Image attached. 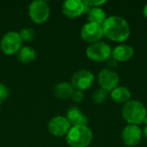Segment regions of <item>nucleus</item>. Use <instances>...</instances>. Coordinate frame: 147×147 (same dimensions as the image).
Masks as SVG:
<instances>
[{"instance_id": "10", "label": "nucleus", "mask_w": 147, "mask_h": 147, "mask_svg": "<svg viewBox=\"0 0 147 147\" xmlns=\"http://www.w3.org/2000/svg\"><path fill=\"white\" fill-rule=\"evenodd\" d=\"M71 124L66 117L58 115L50 120L48 122V131L51 134L57 137H61L69 132Z\"/></svg>"}, {"instance_id": "25", "label": "nucleus", "mask_w": 147, "mask_h": 147, "mask_svg": "<svg viewBox=\"0 0 147 147\" xmlns=\"http://www.w3.org/2000/svg\"><path fill=\"white\" fill-rule=\"evenodd\" d=\"M144 135H145V137L147 139V127H146V128L144 129Z\"/></svg>"}, {"instance_id": "13", "label": "nucleus", "mask_w": 147, "mask_h": 147, "mask_svg": "<svg viewBox=\"0 0 147 147\" xmlns=\"http://www.w3.org/2000/svg\"><path fill=\"white\" fill-rule=\"evenodd\" d=\"M66 119L73 126H86L88 122L87 117L78 107H71L67 110Z\"/></svg>"}, {"instance_id": "9", "label": "nucleus", "mask_w": 147, "mask_h": 147, "mask_svg": "<svg viewBox=\"0 0 147 147\" xmlns=\"http://www.w3.org/2000/svg\"><path fill=\"white\" fill-rule=\"evenodd\" d=\"M98 81L101 88L107 92H111L117 87L119 83L118 74L108 68L102 69L98 75Z\"/></svg>"}, {"instance_id": "16", "label": "nucleus", "mask_w": 147, "mask_h": 147, "mask_svg": "<svg viewBox=\"0 0 147 147\" xmlns=\"http://www.w3.org/2000/svg\"><path fill=\"white\" fill-rule=\"evenodd\" d=\"M36 53L34 48L31 47H22L16 52V58L17 59L23 64H29L35 59Z\"/></svg>"}, {"instance_id": "23", "label": "nucleus", "mask_w": 147, "mask_h": 147, "mask_svg": "<svg viewBox=\"0 0 147 147\" xmlns=\"http://www.w3.org/2000/svg\"><path fill=\"white\" fill-rule=\"evenodd\" d=\"M90 8L91 7H98L101 6L102 4L105 3L106 1L105 0H101V1H96V0H85L84 1Z\"/></svg>"}, {"instance_id": "14", "label": "nucleus", "mask_w": 147, "mask_h": 147, "mask_svg": "<svg viewBox=\"0 0 147 147\" xmlns=\"http://www.w3.org/2000/svg\"><path fill=\"white\" fill-rule=\"evenodd\" d=\"M134 54V50L131 46L120 45L117 46L112 52V56L117 61L124 62L130 59Z\"/></svg>"}, {"instance_id": "15", "label": "nucleus", "mask_w": 147, "mask_h": 147, "mask_svg": "<svg viewBox=\"0 0 147 147\" xmlns=\"http://www.w3.org/2000/svg\"><path fill=\"white\" fill-rule=\"evenodd\" d=\"M74 91V88L71 84L68 82H60L54 86L53 92L55 96L60 99H67L71 96Z\"/></svg>"}, {"instance_id": "2", "label": "nucleus", "mask_w": 147, "mask_h": 147, "mask_svg": "<svg viewBox=\"0 0 147 147\" xmlns=\"http://www.w3.org/2000/svg\"><path fill=\"white\" fill-rule=\"evenodd\" d=\"M65 140L69 146L88 147L93 140V134L87 126H73L67 133Z\"/></svg>"}, {"instance_id": "19", "label": "nucleus", "mask_w": 147, "mask_h": 147, "mask_svg": "<svg viewBox=\"0 0 147 147\" xmlns=\"http://www.w3.org/2000/svg\"><path fill=\"white\" fill-rule=\"evenodd\" d=\"M19 34L21 36L22 40L31 41L34 38L35 33H34V30L31 28H24L19 32Z\"/></svg>"}, {"instance_id": "8", "label": "nucleus", "mask_w": 147, "mask_h": 147, "mask_svg": "<svg viewBox=\"0 0 147 147\" xmlns=\"http://www.w3.org/2000/svg\"><path fill=\"white\" fill-rule=\"evenodd\" d=\"M81 38L88 43H95L98 41L103 35L102 27L99 24L88 22L84 24L80 32Z\"/></svg>"}, {"instance_id": "6", "label": "nucleus", "mask_w": 147, "mask_h": 147, "mask_svg": "<svg viewBox=\"0 0 147 147\" xmlns=\"http://www.w3.org/2000/svg\"><path fill=\"white\" fill-rule=\"evenodd\" d=\"M22 39L19 33L16 31H9L6 33L1 40V48L5 54L10 55L16 53L22 47Z\"/></svg>"}, {"instance_id": "22", "label": "nucleus", "mask_w": 147, "mask_h": 147, "mask_svg": "<svg viewBox=\"0 0 147 147\" xmlns=\"http://www.w3.org/2000/svg\"><path fill=\"white\" fill-rule=\"evenodd\" d=\"M9 95V89L3 84H0V99L3 101L6 99Z\"/></svg>"}, {"instance_id": "27", "label": "nucleus", "mask_w": 147, "mask_h": 147, "mask_svg": "<svg viewBox=\"0 0 147 147\" xmlns=\"http://www.w3.org/2000/svg\"><path fill=\"white\" fill-rule=\"evenodd\" d=\"M1 102H2V100L0 99V107H1Z\"/></svg>"}, {"instance_id": "26", "label": "nucleus", "mask_w": 147, "mask_h": 147, "mask_svg": "<svg viewBox=\"0 0 147 147\" xmlns=\"http://www.w3.org/2000/svg\"><path fill=\"white\" fill-rule=\"evenodd\" d=\"M145 121V123L146 124V127H147V115H146V119H145V121Z\"/></svg>"}, {"instance_id": "7", "label": "nucleus", "mask_w": 147, "mask_h": 147, "mask_svg": "<svg viewBox=\"0 0 147 147\" xmlns=\"http://www.w3.org/2000/svg\"><path fill=\"white\" fill-rule=\"evenodd\" d=\"M94 74L88 70H79L71 77V85L78 90H84L90 88L94 82Z\"/></svg>"}, {"instance_id": "5", "label": "nucleus", "mask_w": 147, "mask_h": 147, "mask_svg": "<svg viewBox=\"0 0 147 147\" xmlns=\"http://www.w3.org/2000/svg\"><path fill=\"white\" fill-rule=\"evenodd\" d=\"M86 55L95 61H105L111 55V47L106 42L96 41L87 47Z\"/></svg>"}, {"instance_id": "3", "label": "nucleus", "mask_w": 147, "mask_h": 147, "mask_svg": "<svg viewBox=\"0 0 147 147\" xmlns=\"http://www.w3.org/2000/svg\"><path fill=\"white\" fill-rule=\"evenodd\" d=\"M147 115L146 109L142 102L133 100L125 103L122 109V116L127 122L131 125L141 124Z\"/></svg>"}, {"instance_id": "4", "label": "nucleus", "mask_w": 147, "mask_h": 147, "mask_svg": "<svg viewBox=\"0 0 147 147\" xmlns=\"http://www.w3.org/2000/svg\"><path fill=\"white\" fill-rule=\"evenodd\" d=\"M28 14L34 22L40 24L47 21L50 16V7L45 0H34L29 4Z\"/></svg>"}, {"instance_id": "12", "label": "nucleus", "mask_w": 147, "mask_h": 147, "mask_svg": "<svg viewBox=\"0 0 147 147\" xmlns=\"http://www.w3.org/2000/svg\"><path fill=\"white\" fill-rule=\"evenodd\" d=\"M62 12L69 18H76L84 12V3L81 0H66L62 4Z\"/></svg>"}, {"instance_id": "20", "label": "nucleus", "mask_w": 147, "mask_h": 147, "mask_svg": "<svg viewBox=\"0 0 147 147\" xmlns=\"http://www.w3.org/2000/svg\"><path fill=\"white\" fill-rule=\"evenodd\" d=\"M93 101L97 104L103 103L107 99V91L101 89H97L93 94Z\"/></svg>"}, {"instance_id": "11", "label": "nucleus", "mask_w": 147, "mask_h": 147, "mask_svg": "<svg viewBox=\"0 0 147 147\" xmlns=\"http://www.w3.org/2000/svg\"><path fill=\"white\" fill-rule=\"evenodd\" d=\"M142 137V132L137 125H127L122 132V140L126 146H137Z\"/></svg>"}, {"instance_id": "18", "label": "nucleus", "mask_w": 147, "mask_h": 147, "mask_svg": "<svg viewBox=\"0 0 147 147\" xmlns=\"http://www.w3.org/2000/svg\"><path fill=\"white\" fill-rule=\"evenodd\" d=\"M131 97V93L129 90L124 86L116 87L115 90L111 91V98L113 101L119 102V103H124L127 102L128 100Z\"/></svg>"}, {"instance_id": "24", "label": "nucleus", "mask_w": 147, "mask_h": 147, "mask_svg": "<svg viewBox=\"0 0 147 147\" xmlns=\"http://www.w3.org/2000/svg\"><path fill=\"white\" fill-rule=\"evenodd\" d=\"M143 14H144V16L147 17V4L145 6V8H144V9H143Z\"/></svg>"}, {"instance_id": "1", "label": "nucleus", "mask_w": 147, "mask_h": 147, "mask_svg": "<svg viewBox=\"0 0 147 147\" xmlns=\"http://www.w3.org/2000/svg\"><path fill=\"white\" fill-rule=\"evenodd\" d=\"M103 34L114 41H124L130 34V28L127 22L117 16L108 17L102 24Z\"/></svg>"}, {"instance_id": "17", "label": "nucleus", "mask_w": 147, "mask_h": 147, "mask_svg": "<svg viewBox=\"0 0 147 147\" xmlns=\"http://www.w3.org/2000/svg\"><path fill=\"white\" fill-rule=\"evenodd\" d=\"M106 17L105 11L100 7H93L88 12V20L89 22H93L102 26L104 23Z\"/></svg>"}, {"instance_id": "21", "label": "nucleus", "mask_w": 147, "mask_h": 147, "mask_svg": "<svg viewBox=\"0 0 147 147\" xmlns=\"http://www.w3.org/2000/svg\"><path fill=\"white\" fill-rule=\"evenodd\" d=\"M71 98H72V101H73V102L79 103V102H81L84 100V92L81 91V90H76L73 91V93H72V95H71Z\"/></svg>"}]
</instances>
